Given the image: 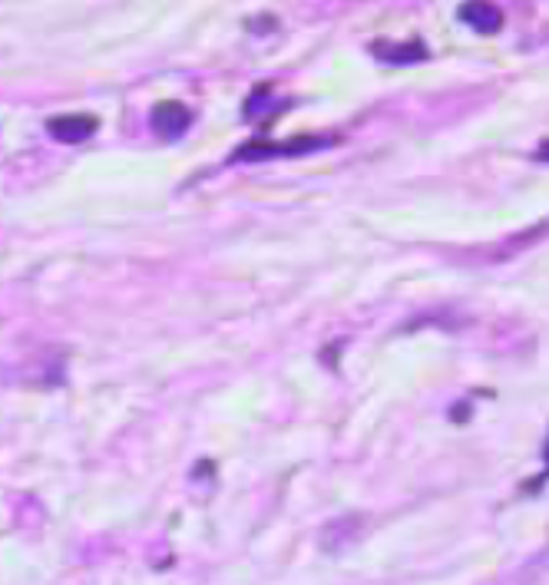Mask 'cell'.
<instances>
[{"mask_svg":"<svg viewBox=\"0 0 549 585\" xmlns=\"http://www.w3.org/2000/svg\"><path fill=\"white\" fill-rule=\"evenodd\" d=\"M193 126V110L179 100H163L153 110V133L160 140H179Z\"/></svg>","mask_w":549,"mask_h":585,"instance_id":"obj_1","label":"cell"},{"mask_svg":"<svg viewBox=\"0 0 549 585\" xmlns=\"http://www.w3.org/2000/svg\"><path fill=\"white\" fill-rule=\"evenodd\" d=\"M97 130H100V120L90 113H64V117L47 120V133L57 143H87Z\"/></svg>","mask_w":549,"mask_h":585,"instance_id":"obj_2","label":"cell"},{"mask_svg":"<svg viewBox=\"0 0 549 585\" xmlns=\"http://www.w3.org/2000/svg\"><path fill=\"white\" fill-rule=\"evenodd\" d=\"M371 54L384 64H397V67H407V64H424L430 57V51L424 47V41H404V44H391V41H374L371 44Z\"/></svg>","mask_w":549,"mask_h":585,"instance_id":"obj_3","label":"cell"},{"mask_svg":"<svg viewBox=\"0 0 549 585\" xmlns=\"http://www.w3.org/2000/svg\"><path fill=\"white\" fill-rule=\"evenodd\" d=\"M457 21L466 24L473 34L490 37V34H496V31L503 27V11L493 8V4H463V8L457 11Z\"/></svg>","mask_w":549,"mask_h":585,"instance_id":"obj_4","label":"cell"},{"mask_svg":"<svg viewBox=\"0 0 549 585\" xmlns=\"http://www.w3.org/2000/svg\"><path fill=\"white\" fill-rule=\"evenodd\" d=\"M331 140H318V136H301L298 143H249L245 150H239V159H265V156H282V153H308L318 146H328Z\"/></svg>","mask_w":549,"mask_h":585,"instance_id":"obj_5","label":"cell"},{"mask_svg":"<svg viewBox=\"0 0 549 585\" xmlns=\"http://www.w3.org/2000/svg\"><path fill=\"white\" fill-rule=\"evenodd\" d=\"M542 460H546V470H542V473H539V476L532 479V486H529V489H539V486H542V483L549 479V440H546V450H542Z\"/></svg>","mask_w":549,"mask_h":585,"instance_id":"obj_6","label":"cell"},{"mask_svg":"<svg viewBox=\"0 0 549 585\" xmlns=\"http://www.w3.org/2000/svg\"><path fill=\"white\" fill-rule=\"evenodd\" d=\"M532 159H536V163H549V140H546V143L532 153Z\"/></svg>","mask_w":549,"mask_h":585,"instance_id":"obj_7","label":"cell"}]
</instances>
